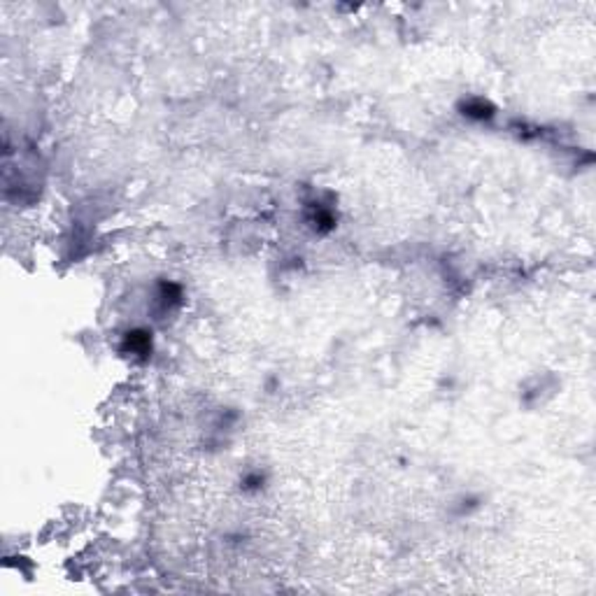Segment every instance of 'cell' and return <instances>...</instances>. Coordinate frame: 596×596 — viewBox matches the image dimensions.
<instances>
[{"label":"cell","instance_id":"obj_2","mask_svg":"<svg viewBox=\"0 0 596 596\" xmlns=\"http://www.w3.org/2000/svg\"><path fill=\"white\" fill-rule=\"evenodd\" d=\"M124 350L131 352V354L147 357L149 352H152V333L143 331V328H136V331L126 333V340H124Z\"/></svg>","mask_w":596,"mask_h":596},{"label":"cell","instance_id":"obj_1","mask_svg":"<svg viewBox=\"0 0 596 596\" xmlns=\"http://www.w3.org/2000/svg\"><path fill=\"white\" fill-rule=\"evenodd\" d=\"M461 114L468 117V119L484 121V119H491V117L496 114V107L484 98H468L461 103Z\"/></svg>","mask_w":596,"mask_h":596}]
</instances>
